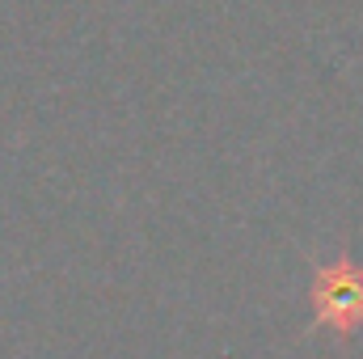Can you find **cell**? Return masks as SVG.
I'll use <instances>...</instances> for the list:
<instances>
[{
  "mask_svg": "<svg viewBox=\"0 0 363 359\" xmlns=\"http://www.w3.org/2000/svg\"><path fill=\"white\" fill-rule=\"evenodd\" d=\"M313 326L330 330L338 338H351L363 330V267L355 258H330L313 275Z\"/></svg>",
  "mask_w": 363,
  "mask_h": 359,
  "instance_id": "obj_1",
  "label": "cell"
}]
</instances>
